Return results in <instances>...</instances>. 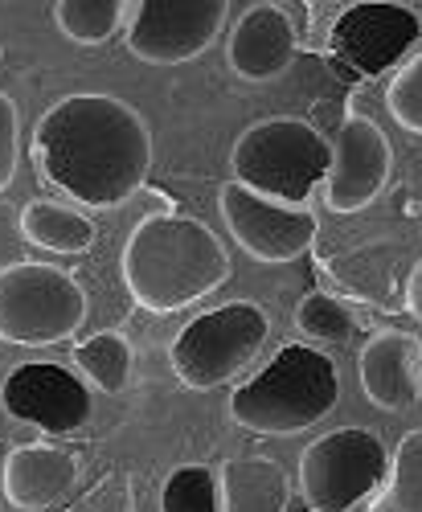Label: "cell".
Here are the masks:
<instances>
[{
	"label": "cell",
	"instance_id": "2e32d148",
	"mask_svg": "<svg viewBox=\"0 0 422 512\" xmlns=\"http://www.w3.org/2000/svg\"><path fill=\"white\" fill-rule=\"evenodd\" d=\"M218 504L222 512H287L291 476L271 455H238L218 472Z\"/></svg>",
	"mask_w": 422,
	"mask_h": 512
},
{
	"label": "cell",
	"instance_id": "e0dca14e",
	"mask_svg": "<svg viewBox=\"0 0 422 512\" xmlns=\"http://www.w3.org/2000/svg\"><path fill=\"white\" fill-rule=\"evenodd\" d=\"M21 238L37 250L54 254H87L95 246V222L82 209H70L62 201H29L21 209Z\"/></svg>",
	"mask_w": 422,
	"mask_h": 512
},
{
	"label": "cell",
	"instance_id": "277c9868",
	"mask_svg": "<svg viewBox=\"0 0 422 512\" xmlns=\"http://www.w3.org/2000/svg\"><path fill=\"white\" fill-rule=\"evenodd\" d=\"M234 185L271 197L279 205H308L328 173V140L308 119H259L230 148Z\"/></svg>",
	"mask_w": 422,
	"mask_h": 512
},
{
	"label": "cell",
	"instance_id": "d6986e66",
	"mask_svg": "<svg viewBox=\"0 0 422 512\" xmlns=\"http://www.w3.org/2000/svg\"><path fill=\"white\" fill-rule=\"evenodd\" d=\"M369 512H422V431H406Z\"/></svg>",
	"mask_w": 422,
	"mask_h": 512
},
{
	"label": "cell",
	"instance_id": "9a60e30c",
	"mask_svg": "<svg viewBox=\"0 0 422 512\" xmlns=\"http://www.w3.org/2000/svg\"><path fill=\"white\" fill-rule=\"evenodd\" d=\"M78 484V459L62 447H17L5 459V472H0V488L5 500L17 512H46L54 504H62Z\"/></svg>",
	"mask_w": 422,
	"mask_h": 512
},
{
	"label": "cell",
	"instance_id": "7402d4cb",
	"mask_svg": "<svg viewBox=\"0 0 422 512\" xmlns=\"http://www.w3.org/2000/svg\"><path fill=\"white\" fill-rule=\"evenodd\" d=\"M160 512H222L218 504V476L201 463H185L164 480Z\"/></svg>",
	"mask_w": 422,
	"mask_h": 512
},
{
	"label": "cell",
	"instance_id": "cb8c5ba5",
	"mask_svg": "<svg viewBox=\"0 0 422 512\" xmlns=\"http://www.w3.org/2000/svg\"><path fill=\"white\" fill-rule=\"evenodd\" d=\"M21 164V111L9 91H0V193L17 181Z\"/></svg>",
	"mask_w": 422,
	"mask_h": 512
},
{
	"label": "cell",
	"instance_id": "7a4b0ae2",
	"mask_svg": "<svg viewBox=\"0 0 422 512\" xmlns=\"http://www.w3.org/2000/svg\"><path fill=\"white\" fill-rule=\"evenodd\" d=\"M119 275L144 312L173 316L201 304L230 279V254L201 218L156 213L128 234Z\"/></svg>",
	"mask_w": 422,
	"mask_h": 512
},
{
	"label": "cell",
	"instance_id": "8fae6325",
	"mask_svg": "<svg viewBox=\"0 0 422 512\" xmlns=\"http://www.w3.org/2000/svg\"><path fill=\"white\" fill-rule=\"evenodd\" d=\"M394 148L386 132L365 115H349L328 144L324 205L332 213H361L390 185Z\"/></svg>",
	"mask_w": 422,
	"mask_h": 512
},
{
	"label": "cell",
	"instance_id": "3957f363",
	"mask_svg": "<svg viewBox=\"0 0 422 512\" xmlns=\"http://www.w3.org/2000/svg\"><path fill=\"white\" fill-rule=\"evenodd\" d=\"M341 398L332 357L312 345L279 349L255 377H246L230 394V418L250 435H300Z\"/></svg>",
	"mask_w": 422,
	"mask_h": 512
},
{
	"label": "cell",
	"instance_id": "4fadbf2b",
	"mask_svg": "<svg viewBox=\"0 0 422 512\" xmlns=\"http://www.w3.org/2000/svg\"><path fill=\"white\" fill-rule=\"evenodd\" d=\"M357 373H361L365 398L377 410H386V414L414 410L422 398V345H418V336L398 332V328L373 332L361 345Z\"/></svg>",
	"mask_w": 422,
	"mask_h": 512
},
{
	"label": "cell",
	"instance_id": "30bf717a",
	"mask_svg": "<svg viewBox=\"0 0 422 512\" xmlns=\"http://www.w3.org/2000/svg\"><path fill=\"white\" fill-rule=\"evenodd\" d=\"M418 37V9L398 5V0H361V5H349L336 17L328 50L336 62L353 66L357 74H386L414 50Z\"/></svg>",
	"mask_w": 422,
	"mask_h": 512
},
{
	"label": "cell",
	"instance_id": "44dd1931",
	"mask_svg": "<svg viewBox=\"0 0 422 512\" xmlns=\"http://www.w3.org/2000/svg\"><path fill=\"white\" fill-rule=\"evenodd\" d=\"M295 328H300L308 340H320V345H349L353 332H357L353 312L324 291H312L300 300V308H295Z\"/></svg>",
	"mask_w": 422,
	"mask_h": 512
},
{
	"label": "cell",
	"instance_id": "5bb4252c",
	"mask_svg": "<svg viewBox=\"0 0 422 512\" xmlns=\"http://www.w3.org/2000/svg\"><path fill=\"white\" fill-rule=\"evenodd\" d=\"M295 54H300V37H295V25L291 17L279 9V5H250L238 21H234V33H230V46H226V58H230V70L242 78V82H275L291 70Z\"/></svg>",
	"mask_w": 422,
	"mask_h": 512
},
{
	"label": "cell",
	"instance_id": "6da1fadb",
	"mask_svg": "<svg viewBox=\"0 0 422 512\" xmlns=\"http://www.w3.org/2000/svg\"><path fill=\"white\" fill-rule=\"evenodd\" d=\"M41 181L87 209L132 201L152 173V127L115 95L82 91L46 107L33 127Z\"/></svg>",
	"mask_w": 422,
	"mask_h": 512
},
{
	"label": "cell",
	"instance_id": "8992f818",
	"mask_svg": "<svg viewBox=\"0 0 422 512\" xmlns=\"http://www.w3.org/2000/svg\"><path fill=\"white\" fill-rule=\"evenodd\" d=\"M267 336H271L267 312L250 300H234L189 320L168 345V361H173L181 386L218 390L230 386L238 373H246V365L263 353Z\"/></svg>",
	"mask_w": 422,
	"mask_h": 512
},
{
	"label": "cell",
	"instance_id": "603a6c76",
	"mask_svg": "<svg viewBox=\"0 0 422 512\" xmlns=\"http://www.w3.org/2000/svg\"><path fill=\"white\" fill-rule=\"evenodd\" d=\"M386 107L406 132L422 136V50L410 54V62L394 74L390 91H386Z\"/></svg>",
	"mask_w": 422,
	"mask_h": 512
},
{
	"label": "cell",
	"instance_id": "9c48e42d",
	"mask_svg": "<svg viewBox=\"0 0 422 512\" xmlns=\"http://www.w3.org/2000/svg\"><path fill=\"white\" fill-rule=\"evenodd\" d=\"M218 209L230 238L255 263H295L316 238V213L308 205H279L234 181L222 185Z\"/></svg>",
	"mask_w": 422,
	"mask_h": 512
},
{
	"label": "cell",
	"instance_id": "ffe728a7",
	"mask_svg": "<svg viewBox=\"0 0 422 512\" xmlns=\"http://www.w3.org/2000/svg\"><path fill=\"white\" fill-rule=\"evenodd\" d=\"M74 357H78L82 373H87L103 394H123V390H128L132 361H136L128 336H119V332H95L91 340H82Z\"/></svg>",
	"mask_w": 422,
	"mask_h": 512
},
{
	"label": "cell",
	"instance_id": "ac0fdd59",
	"mask_svg": "<svg viewBox=\"0 0 422 512\" xmlns=\"http://www.w3.org/2000/svg\"><path fill=\"white\" fill-rule=\"evenodd\" d=\"M123 21H128L123 0H58L54 5V25L74 46H103Z\"/></svg>",
	"mask_w": 422,
	"mask_h": 512
},
{
	"label": "cell",
	"instance_id": "ba28073f",
	"mask_svg": "<svg viewBox=\"0 0 422 512\" xmlns=\"http://www.w3.org/2000/svg\"><path fill=\"white\" fill-rule=\"evenodd\" d=\"M226 17V0H136L128 5L123 41L140 62L181 66L214 46L226 29Z\"/></svg>",
	"mask_w": 422,
	"mask_h": 512
},
{
	"label": "cell",
	"instance_id": "52a82bcc",
	"mask_svg": "<svg viewBox=\"0 0 422 512\" xmlns=\"http://www.w3.org/2000/svg\"><path fill=\"white\" fill-rule=\"evenodd\" d=\"M386 476V443L365 426H336L300 455V492L312 512H349Z\"/></svg>",
	"mask_w": 422,
	"mask_h": 512
},
{
	"label": "cell",
	"instance_id": "7c38bea8",
	"mask_svg": "<svg viewBox=\"0 0 422 512\" xmlns=\"http://www.w3.org/2000/svg\"><path fill=\"white\" fill-rule=\"evenodd\" d=\"M0 402L17 422H33L50 435H70L91 418V394L87 386L62 365L50 361H25L17 365L5 386H0Z\"/></svg>",
	"mask_w": 422,
	"mask_h": 512
},
{
	"label": "cell",
	"instance_id": "d4e9b609",
	"mask_svg": "<svg viewBox=\"0 0 422 512\" xmlns=\"http://www.w3.org/2000/svg\"><path fill=\"white\" fill-rule=\"evenodd\" d=\"M406 312H410L414 320H422V259L414 263V271H410V279H406Z\"/></svg>",
	"mask_w": 422,
	"mask_h": 512
},
{
	"label": "cell",
	"instance_id": "5b68a950",
	"mask_svg": "<svg viewBox=\"0 0 422 512\" xmlns=\"http://www.w3.org/2000/svg\"><path fill=\"white\" fill-rule=\"evenodd\" d=\"M91 300L70 271L46 263L0 267V340L17 349H46L78 336Z\"/></svg>",
	"mask_w": 422,
	"mask_h": 512
}]
</instances>
